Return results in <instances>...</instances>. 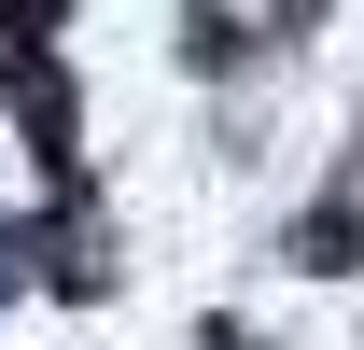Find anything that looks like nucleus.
Wrapping results in <instances>:
<instances>
[{"instance_id":"obj_1","label":"nucleus","mask_w":364,"mask_h":350,"mask_svg":"<svg viewBox=\"0 0 364 350\" xmlns=\"http://www.w3.org/2000/svg\"><path fill=\"white\" fill-rule=\"evenodd\" d=\"M364 253V211H309L294 224V266H350Z\"/></svg>"}]
</instances>
